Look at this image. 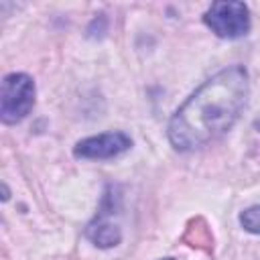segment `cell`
I'll list each match as a JSON object with an SVG mask.
<instances>
[{
  "label": "cell",
  "instance_id": "1",
  "mask_svg": "<svg viewBox=\"0 0 260 260\" xmlns=\"http://www.w3.org/2000/svg\"><path fill=\"white\" fill-rule=\"evenodd\" d=\"M248 71L228 67L195 89L169 120V140L177 150H193L225 134L248 100Z\"/></svg>",
  "mask_w": 260,
  "mask_h": 260
},
{
  "label": "cell",
  "instance_id": "2",
  "mask_svg": "<svg viewBox=\"0 0 260 260\" xmlns=\"http://www.w3.org/2000/svg\"><path fill=\"white\" fill-rule=\"evenodd\" d=\"M35 106V81L26 73H8L0 89V118L4 124L24 120Z\"/></svg>",
  "mask_w": 260,
  "mask_h": 260
},
{
  "label": "cell",
  "instance_id": "3",
  "mask_svg": "<svg viewBox=\"0 0 260 260\" xmlns=\"http://www.w3.org/2000/svg\"><path fill=\"white\" fill-rule=\"evenodd\" d=\"M203 22L221 39H240L250 30V10L244 2H213Z\"/></svg>",
  "mask_w": 260,
  "mask_h": 260
},
{
  "label": "cell",
  "instance_id": "4",
  "mask_svg": "<svg viewBox=\"0 0 260 260\" xmlns=\"http://www.w3.org/2000/svg\"><path fill=\"white\" fill-rule=\"evenodd\" d=\"M132 146V140L126 132H104L98 136L83 138L75 144L73 154L79 158H114L122 152H126Z\"/></svg>",
  "mask_w": 260,
  "mask_h": 260
},
{
  "label": "cell",
  "instance_id": "5",
  "mask_svg": "<svg viewBox=\"0 0 260 260\" xmlns=\"http://www.w3.org/2000/svg\"><path fill=\"white\" fill-rule=\"evenodd\" d=\"M85 238L91 240L100 248H112V246L120 244L122 232H120L118 225H114L110 221H104V219H98V221H93L85 228Z\"/></svg>",
  "mask_w": 260,
  "mask_h": 260
},
{
  "label": "cell",
  "instance_id": "6",
  "mask_svg": "<svg viewBox=\"0 0 260 260\" xmlns=\"http://www.w3.org/2000/svg\"><path fill=\"white\" fill-rule=\"evenodd\" d=\"M240 223L246 232L250 234H260V205L248 207L246 211L240 213Z\"/></svg>",
  "mask_w": 260,
  "mask_h": 260
},
{
  "label": "cell",
  "instance_id": "7",
  "mask_svg": "<svg viewBox=\"0 0 260 260\" xmlns=\"http://www.w3.org/2000/svg\"><path fill=\"white\" fill-rule=\"evenodd\" d=\"M165 260H171V258H165Z\"/></svg>",
  "mask_w": 260,
  "mask_h": 260
}]
</instances>
